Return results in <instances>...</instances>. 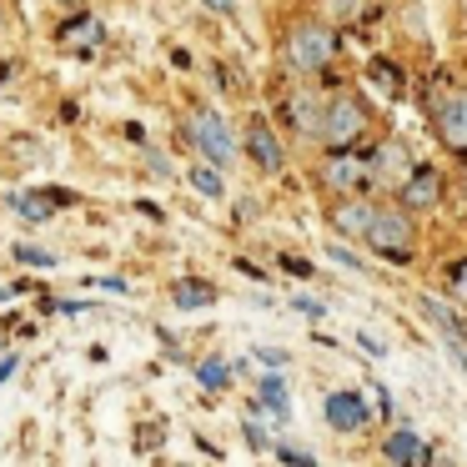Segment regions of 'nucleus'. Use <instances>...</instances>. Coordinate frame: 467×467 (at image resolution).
Returning a JSON list of instances; mask_svg holds the SVG:
<instances>
[{
  "label": "nucleus",
  "mask_w": 467,
  "mask_h": 467,
  "mask_svg": "<svg viewBox=\"0 0 467 467\" xmlns=\"http://www.w3.org/2000/svg\"><path fill=\"white\" fill-rule=\"evenodd\" d=\"M367 246H372L377 256H392V262H407V256L417 252V216H407L402 206H377L372 226H367L362 236Z\"/></svg>",
  "instance_id": "1"
},
{
  "label": "nucleus",
  "mask_w": 467,
  "mask_h": 467,
  "mask_svg": "<svg viewBox=\"0 0 467 467\" xmlns=\"http://www.w3.org/2000/svg\"><path fill=\"white\" fill-rule=\"evenodd\" d=\"M367 131V106L357 96H327L322 121H317V141H327L332 151H352Z\"/></svg>",
  "instance_id": "2"
},
{
  "label": "nucleus",
  "mask_w": 467,
  "mask_h": 467,
  "mask_svg": "<svg viewBox=\"0 0 467 467\" xmlns=\"http://www.w3.org/2000/svg\"><path fill=\"white\" fill-rule=\"evenodd\" d=\"M186 141H192L196 151L206 156V166H216V171L236 161V136H232V126H226V116L212 111V106L192 111V121H186Z\"/></svg>",
  "instance_id": "3"
},
{
  "label": "nucleus",
  "mask_w": 467,
  "mask_h": 467,
  "mask_svg": "<svg viewBox=\"0 0 467 467\" xmlns=\"http://www.w3.org/2000/svg\"><path fill=\"white\" fill-rule=\"evenodd\" d=\"M332 56H337V31L322 26V21H306V26H296V31L286 36V66L302 71V76L332 66Z\"/></svg>",
  "instance_id": "4"
},
{
  "label": "nucleus",
  "mask_w": 467,
  "mask_h": 467,
  "mask_svg": "<svg viewBox=\"0 0 467 467\" xmlns=\"http://www.w3.org/2000/svg\"><path fill=\"white\" fill-rule=\"evenodd\" d=\"M317 176H322L327 192H342V196H362L367 186L377 182L372 156H362V151H327V161L317 166Z\"/></svg>",
  "instance_id": "5"
},
{
  "label": "nucleus",
  "mask_w": 467,
  "mask_h": 467,
  "mask_svg": "<svg viewBox=\"0 0 467 467\" xmlns=\"http://www.w3.org/2000/svg\"><path fill=\"white\" fill-rule=\"evenodd\" d=\"M437 202H442V171H437V166H412V171L397 182V206H402L407 216L432 212Z\"/></svg>",
  "instance_id": "6"
},
{
  "label": "nucleus",
  "mask_w": 467,
  "mask_h": 467,
  "mask_svg": "<svg viewBox=\"0 0 467 467\" xmlns=\"http://www.w3.org/2000/svg\"><path fill=\"white\" fill-rule=\"evenodd\" d=\"M432 121H437V136H442L447 151L467 156V91H447V96H437Z\"/></svg>",
  "instance_id": "7"
},
{
  "label": "nucleus",
  "mask_w": 467,
  "mask_h": 467,
  "mask_svg": "<svg viewBox=\"0 0 467 467\" xmlns=\"http://www.w3.org/2000/svg\"><path fill=\"white\" fill-rule=\"evenodd\" d=\"M417 306H422V317H427V322H432L437 332L447 337V347H452V357H457V362L467 367V322H462V317H457V306L437 302V296H422V302H417Z\"/></svg>",
  "instance_id": "8"
},
{
  "label": "nucleus",
  "mask_w": 467,
  "mask_h": 467,
  "mask_svg": "<svg viewBox=\"0 0 467 467\" xmlns=\"http://www.w3.org/2000/svg\"><path fill=\"white\" fill-rule=\"evenodd\" d=\"M372 216H377L372 196H342V202L332 206V232L347 236V242H362L367 226H372Z\"/></svg>",
  "instance_id": "9"
},
{
  "label": "nucleus",
  "mask_w": 467,
  "mask_h": 467,
  "mask_svg": "<svg viewBox=\"0 0 467 467\" xmlns=\"http://www.w3.org/2000/svg\"><path fill=\"white\" fill-rule=\"evenodd\" d=\"M246 156H252L262 171H282V166H286L282 141H276V131L262 121V116H252V121H246Z\"/></svg>",
  "instance_id": "10"
},
{
  "label": "nucleus",
  "mask_w": 467,
  "mask_h": 467,
  "mask_svg": "<svg viewBox=\"0 0 467 467\" xmlns=\"http://www.w3.org/2000/svg\"><path fill=\"white\" fill-rule=\"evenodd\" d=\"M56 46H61V51L91 56V51H101V46H106V26L96 21V16H76V21H66L61 31H56Z\"/></svg>",
  "instance_id": "11"
},
{
  "label": "nucleus",
  "mask_w": 467,
  "mask_h": 467,
  "mask_svg": "<svg viewBox=\"0 0 467 467\" xmlns=\"http://www.w3.org/2000/svg\"><path fill=\"white\" fill-rule=\"evenodd\" d=\"M322 412H327V422H332L337 432H357V427H367V402L357 392H332L322 402Z\"/></svg>",
  "instance_id": "12"
},
{
  "label": "nucleus",
  "mask_w": 467,
  "mask_h": 467,
  "mask_svg": "<svg viewBox=\"0 0 467 467\" xmlns=\"http://www.w3.org/2000/svg\"><path fill=\"white\" fill-rule=\"evenodd\" d=\"M282 116L292 121L296 136H317V121H322V101H317L312 91H292L282 101Z\"/></svg>",
  "instance_id": "13"
},
{
  "label": "nucleus",
  "mask_w": 467,
  "mask_h": 467,
  "mask_svg": "<svg viewBox=\"0 0 467 467\" xmlns=\"http://www.w3.org/2000/svg\"><path fill=\"white\" fill-rule=\"evenodd\" d=\"M382 452H387V462H397V467H422L427 462V442L412 432V427H397V432L387 437Z\"/></svg>",
  "instance_id": "14"
},
{
  "label": "nucleus",
  "mask_w": 467,
  "mask_h": 467,
  "mask_svg": "<svg viewBox=\"0 0 467 467\" xmlns=\"http://www.w3.org/2000/svg\"><path fill=\"white\" fill-rule=\"evenodd\" d=\"M212 302H216V286L202 282V276H176L171 282V306H182V312H202Z\"/></svg>",
  "instance_id": "15"
},
{
  "label": "nucleus",
  "mask_w": 467,
  "mask_h": 467,
  "mask_svg": "<svg viewBox=\"0 0 467 467\" xmlns=\"http://www.w3.org/2000/svg\"><path fill=\"white\" fill-rule=\"evenodd\" d=\"M186 182H192V192L196 196H212V202H222L226 196V182H222V171H216V166H192V176H186Z\"/></svg>",
  "instance_id": "16"
},
{
  "label": "nucleus",
  "mask_w": 467,
  "mask_h": 467,
  "mask_svg": "<svg viewBox=\"0 0 467 467\" xmlns=\"http://www.w3.org/2000/svg\"><path fill=\"white\" fill-rule=\"evenodd\" d=\"M16 206H21V212L31 216V222H41V216H51L56 206H66V196H21Z\"/></svg>",
  "instance_id": "17"
},
{
  "label": "nucleus",
  "mask_w": 467,
  "mask_h": 467,
  "mask_svg": "<svg viewBox=\"0 0 467 467\" xmlns=\"http://www.w3.org/2000/svg\"><path fill=\"white\" fill-rule=\"evenodd\" d=\"M256 392H262V402H272V412L276 417H286V392H282V377H262V382H256Z\"/></svg>",
  "instance_id": "18"
},
{
  "label": "nucleus",
  "mask_w": 467,
  "mask_h": 467,
  "mask_svg": "<svg viewBox=\"0 0 467 467\" xmlns=\"http://www.w3.org/2000/svg\"><path fill=\"white\" fill-rule=\"evenodd\" d=\"M442 282H447V292H452V302H467V256L462 262H447Z\"/></svg>",
  "instance_id": "19"
},
{
  "label": "nucleus",
  "mask_w": 467,
  "mask_h": 467,
  "mask_svg": "<svg viewBox=\"0 0 467 467\" xmlns=\"http://www.w3.org/2000/svg\"><path fill=\"white\" fill-rule=\"evenodd\" d=\"M11 256H16V262H21V266H56V256L51 252H41V246H11Z\"/></svg>",
  "instance_id": "20"
},
{
  "label": "nucleus",
  "mask_w": 467,
  "mask_h": 467,
  "mask_svg": "<svg viewBox=\"0 0 467 467\" xmlns=\"http://www.w3.org/2000/svg\"><path fill=\"white\" fill-rule=\"evenodd\" d=\"M196 377L216 392V387H226V362H202V367H196Z\"/></svg>",
  "instance_id": "21"
},
{
  "label": "nucleus",
  "mask_w": 467,
  "mask_h": 467,
  "mask_svg": "<svg viewBox=\"0 0 467 467\" xmlns=\"http://www.w3.org/2000/svg\"><path fill=\"white\" fill-rule=\"evenodd\" d=\"M282 462H286V467H317L312 452H302V447H282Z\"/></svg>",
  "instance_id": "22"
},
{
  "label": "nucleus",
  "mask_w": 467,
  "mask_h": 467,
  "mask_svg": "<svg viewBox=\"0 0 467 467\" xmlns=\"http://www.w3.org/2000/svg\"><path fill=\"white\" fill-rule=\"evenodd\" d=\"M292 312H302V317H312V322H317V317H322L327 306H322V302H312V296H296V302H292Z\"/></svg>",
  "instance_id": "23"
},
{
  "label": "nucleus",
  "mask_w": 467,
  "mask_h": 467,
  "mask_svg": "<svg viewBox=\"0 0 467 467\" xmlns=\"http://www.w3.org/2000/svg\"><path fill=\"white\" fill-rule=\"evenodd\" d=\"M332 262H337V266H347V272H367V266L357 262L352 252H342V246H332Z\"/></svg>",
  "instance_id": "24"
},
{
  "label": "nucleus",
  "mask_w": 467,
  "mask_h": 467,
  "mask_svg": "<svg viewBox=\"0 0 467 467\" xmlns=\"http://www.w3.org/2000/svg\"><path fill=\"white\" fill-rule=\"evenodd\" d=\"M282 266H286V272H292V276H312V272H317V266H312V262H302V256H286V262H282Z\"/></svg>",
  "instance_id": "25"
},
{
  "label": "nucleus",
  "mask_w": 467,
  "mask_h": 467,
  "mask_svg": "<svg viewBox=\"0 0 467 467\" xmlns=\"http://www.w3.org/2000/svg\"><path fill=\"white\" fill-rule=\"evenodd\" d=\"M256 357H262L266 367H286V352H276V347H256Z\"/></svg>",
  "instance_id": "26"
},
{
  "label": "nucleus",
  "mask_w": 467,
  "mask_h": 467,
  "mask_svg": "<svg viewBox=\"0 0 467 467\" xmlns=\"http://www.w3.org/2000/svg\"><path fill=\"white\" fill-rule=\"evenodd\" d=\"M246 442H252L256 452H262V447H272V442H266V432H262V427H256V422H246Z\"/></svg>",
  "instance_id": "27"
},
{
  "label": "nucleus",
  "mask_w": 467,
  "mask_h": 467,
  "mask_svg": "<svg viewBox=\"0 0 467 467\" xmlns=\"http://www.w3.org/2000/svg\"><path fill=\"white\" fill-rule=\"evenodd\" d=\"M357 342H362V352H372V357H382V352H387V347H382V342H377V337H367V332H362V337H357Z\"/></svg>",
  "instance_id": "28"
},
{
  "label": "nucleus",
  "mask_w": 467,
  "mask_h": 467,
  "mask_svg": "<svg viewBox=\"0 0 467 467\" xmlns=\"http://www.w3.org/2000/svg\"><path fill=\"white\" fill-rule=\"evenodd\" d=\"M422 467H457V462H452V457H442V452H427Z\"/></svg>",
  "instance_id": "29"
},
{
  "label": "nucleus",
  "mask_w": 467,
  "mask_h": 467,
  "mask_svg": "<svg viewBox=\"0 0 467 467\" xmlns=\"http://www.w3.org/2000/svg\"><path fill=\"white\" fill-rule=\"evenodd\" d=\"M11 372H16V357H5V362H0V382H5Z\"/></svg>",
  "instance_id": "30"
},
{
  "label": "nucleus",
  "mask_w": 467,
  "mask_h": 467,
  "mask_svg": "<svg viewBox=\"0 0 467 467\" xmlns=\"http://www.w3.org/2000/svg\"><path fill=\"white\" fill-rule=\"evenodd\" d=\"M206 5H212V11H232L236 0H206Z\"/></svg>",
  "instance_id": "31"
}]
</instances>
